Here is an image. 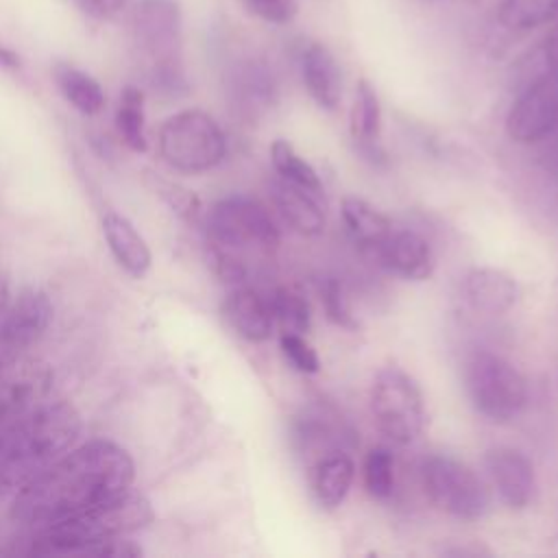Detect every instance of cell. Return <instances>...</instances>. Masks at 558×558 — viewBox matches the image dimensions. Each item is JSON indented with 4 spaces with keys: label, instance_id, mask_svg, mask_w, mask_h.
I'll return each instance as SVG.
<instances>
[{
    "label": "cell",
    "instance_id": "22",
    "mask_svg": "<svg viewBox=\"0 0 558 558\" xmlns=\"http://www.w3.org/2000/svg\"><path fill=\"white\" fill-rule=\"evenodd\" d=\"M52 76L54 83L59 87V92L63 94V98L81 113L85 116H94L102 109L105 105V92L100 87V83L89 76L87 72L70 65V63H57L52 68Z\"/></svg>",
    "mask_w": 558,
    "mask_h": 558
},
{
    "label": "cell",
    "instance_id": "4",
    "mask_svg": "<svg viewBox=\"0 0 558 558\" xmlns=\"http://www.w3.org/2000/svg\"><path fill=\"white\" fill-rule=\"evenodd\" d=\"M161 159L181 172H205L218 166L227 153L220 124L201 109H185L170 116L159 129Z\"/></svg>",
    "mask_w": 558,
    "mask_h": 558
},
{
    "label": "cell",
    "instance_id": "32",
    "mask_svg": "<svg viewBox=\"0 0 558 558\" xmlns=\"http://www.w3.org/2000/svg\"><path fill=\"white\" fill-rule=\"evenodd\" d=\"M26 412V401L24 403H15L7 410L0 412V456L7 451V447L11 445L15 432H17V425L22 421Z\"/></svg>",
    "mask_w": 558,
    "mask_h": 558
},
{
    "label": "cell",
    "instance_id": "13",
    "mask_svg": "<svg viewBox=\"0 0 558 558\" xmlns=\"http://www.w3.org/2000/svg\"><path fill=\"white\" fill-rule=\"evenodd\" d=\"M462 299L477 314L499 316L517 303L519 283L506 270L490 266L473 268L462 281Z\"/></svg>",
    "mask_w": 558,
    "mask_h": 558
},
{
    "label": "cell",
    "instance_id": "36",
    "mask_svg": "<svg viewBox=\"0 0 558 558\" xmlns=\"http://www.w3.org/2000/svg\"><path fill=\"white\" fill-rule=\"evenodd\" d=\"M4 305H7V281L0 279V312Z\"/></svg>",
    "mask_w": 558,
    "mask_h": 558
},
{
    "label": "cell",
    "instance_id": "15",
    "mask_svg": "<svg viewBox=\"0 0 558 558\" xmlns=\"http://www.w3.org/2000/svg\"><path fill=\"white\" fill-rule=\"evenodd\" d=\"M381 264L408 281H425L434 272L429 244L414 231H395L377 246Z\"/></svg>",
    "mask_w": 558,
    "mask_h": 558
},
{
    "label": "cell",
    "instance_id": "3",
    "mask_svg": "<svg viewBox=\"0 0 558 558\" xmlns=\"http://www.w3.org/2000/svg\"><path fill=\"white\" fill-rule=\"evenodd\" d=\"M78 432L81 416L68 403H50L24 412L11 445L0 456V486L24 488L61 458Z\"/></svg>",
    "mask_w": 558,
    "mask_h": 558
},
{
    "label": "cell",
    "instance_id": "24",
    "mask_svg": "<svg viewBox=\"0 0 558 558\" xmlns=\"http://www.w3.org/2000/svg\"><path fill=\"white\" fill-rule=\"evenodd\" d=\"M270 161L279 174V179L294 183L316 196L323 194V183L316 170L294 150L288 140H275L270 146Z\"/></svg>",
    "mask_w": 558,
    "mask_h": 558
},
{
    "label": "cell",
    "instance_id": "17",
    "mask_svg": "<svg viewBox=\"0 0 558 558\" xmlns=\"http://www.w3.org/2000/svg\"><path fill=\"white\" fill-rule=\"evenodd\" d=\"M102 233L107 240V246L120 268H124L133 277L146 275L150 268L153 255L146 244V240L140 235V231L133 227V222L116 211L105 214L102 218Z\"/></svg>",
    "mask_w": 558,
    "mask_h": 558
},
{
    "label": "cell",
    "instance_id": "9",
    "mask_svg": "<svg viewBox=\"0 0 558 558\" xmlns=\"http://www.w3.org/2000/svg\"><path fill=\"white\" fill-rule=\"evenodd\" d=\"M558 129V70H545L512 102L506 131L519 144H534Z\"/></svg>",
    "mask_w": 558,
    "mask_h": 558
},
{
    "label": "cell",
    "instance_id": "29",
    "mask_svg": "<svg viewBox=\"0 0 558 558\" xmlns=\"http://www.w3.org/2000/svg\"><path fill=\"white\" fill-rule=\"evenodd\" d=\"M279 347H281V353L286 355V360L299 373L312 375V373L320 371V360H318L316 351L312 349V344L301 333L283 331L281 338H279Z\"/></svg>",
    "mask_w": 558,
    "mask_h": 558
},
{
    "label": "cell",
    "instance_id": "33",
    "mask_svg": "<svg viewBox=\"0 0 558 558\" xmlns=\"http://www.w3.org/2000/svg\"><path fill=\"white\" fill-rule=\"evenodd\" d=\"M28 401V388L20 386V384H0V412L15 405V403H24Z\"/></svg>",
    "mask_w": 558,
    "mask_h": 558
},
{
    "label": "cell",
    "instance_id": "20",
    "mask_svg": "<svg viewBox=\"0 0 558 558\" xmlns=\"http://www.w3.org/2000/svg\"><path fill=\"white\" fill-rule=\"evenodd\" d=\"M353 477L355 466L347 453L333 451L329 456H323L312 466V490L316 501L323 508H338L349 495Z\"/></svg>",
    "mask_w": 558,
    "mask_h": 558
},
{
    "label": "cell",
    "instance_id": "27",
    "mask_svg": "<svg viewBox=\"0 0 558 558\" xmlns=\"http://www.w3.org/2000/svg\"><path fill=\"white\" fill-rule=\"evenodd\" d=\"M364 486L375 499H386L395 488V460L386 447H375L364 460Z\"/></svg>",
    "mask_w": 558,
    "mask_h": 558
},
{
    "label": "cell",
    "instance_id": "35",
    "mask_svg": "<svg viewBox=\"0 0 558 558\" xmlns=\"http://www.w3.org/2000/svg\"><path fill=\"white\" fill-rule=\"evenodd\" d=\"M0 65L7 70H17L20 68V57L15 50H11L7 44L0 41Z\"/></svg>",
    "mask_w": 558,
    "mask_h": 558
},
{
    "label": "cell",
    "instance_id": "10",
    "mask_svg": "<svg viewBox=\"0 0 558 558\" xmlns=\"http://www.w3.org/2000/svg\"><path fill=\"white\" fill-rule=\"evenodd\" d=\"M52 318L50 299L35 288L15 296L0 312V368L41 338Z\"/></svg>",
    "mask_w": 558,
    "mask_h": 558
},
{
    "label": "cell",
    "instance_id": "26",
    "mask_svg": "<svg viewBox=\"0 0 558 558\" xmlns=\"http://www.w3.org/2000/svg\"><path fill=\"white\" fill-rule=\"evenodd\" d=\"M270 312L272 318L279 320L283 331L292 333H303L310 329L312 323V312L303 294H299L292 288H277L270 296Z\"/></svg>",
    "mask_w": 558,
    "mask_h": 558
},
{
    "label": "cell",
    "instance_id": "25",
    "mask_svg": "<svg viewBox=\"0 0 558 558\" xmlns=\"http://www.w3.org/2000/svg\"><path fill=\"white\" fill-rule=\"evenodd\" d=\"M116 126L124 144L135 150H146V135H144V96L137 87L126 85L120 94L118 111H116Z\"/></svg>",
    "mask_w": 558,
    "mask_h": 558
},
{
    "label": "cell",
    "instance_id": "14",
    "mask_svg": "<svg viewBox=\"0 0 558 558\" xmlns=\"http://www.w3.org/2000/svg\"><path fill=\"white\" fill-rule=\"evenodd\" d=\"M301 76L307 94L320 109H338L342 100V70L327 46L314 41L303 48Z\"/></svg>",
    "mask_w": 558,
    "mask_h": 558
},
{
    "label": "cell",
    "instance_id": "21",
    "mask_svg": "<svg viewBox=\"0 0 558 558\" xmlns=\"http://www.w3.org/2000/svg\"><path fill=\"white\" fill-rule=\"evenodd\" d=\"M340 214L347 231L362 246L377 251V246L392 233L388 216L360 196H344L340 203Z\"/></svg>",
    "mask_w": 558,
    "mask_h": 558
},
{
    "label": "cell",
    "instance_id": "8",
    "mask_svg": "<svg viewBox=\"0 0 558 558\" xmlns=\"http://www.w3.org/2000/svg\"><path fill=\"white\" fill-rule=\"evenodd\" d=\"M211 240L222 248L272 251L279 244V229L270 211L248 196L218 201L207 216Z\"/></svg>",
    "mask_w": 558,
    "mask_h": 558
},
{
    "label": "cell",
    "instance_id": "16",
    "mask_svg": "<svg viewBox=\"0 0 558 558\" xmlns=\"http://www.w3.org/2000/svg\"><path fill=\"white\" fill-rule=\"evenodd\" d=\"M225 316L229 325L248 342H264L272 331L270 305L251 288H235L225 299Z\"/></svg>",
    "mask_w": 558,
    "mask_h": 558
},
{
    "label": "cell",
    "instance_id": "11",
    "mask_svg": "<svg viewBox=\"0 0 558 558\" xmlns=\"http://www.w3.org/2000/svg\"><path fill=\"white\" fill-rule=\"evenodd\" d=\"M135 44L157 65L177 63L181 41V9L177 0H140L131 11Z\"/></svg>",
    "mask_w": 558,
    "mask_h": 558
},
{
    "label": "cell",
    "instance_id": "5",
    "mask_svg": "<svg viewBox=\"0 0 558 558\" xmlns=\"http://www.w3.org/2000/svg\"><path fill=\"white\" fill-rule=\"evenodd\" d=\"M464 384L475 410L495 423L517 418L527 403L525 377L490 351H475L466 360Z\"/></svg>",
    "mask_w": 558,
    "mask_h": 558
},
{
    "label": "cell",
    "instance_id": "6",
    "mask_svg": "<svg viewBox=\"0 0 558 558\" xmlns=\"http://www.w3.org/2000/svg\"><path fill=\"white\" fill-rule=\"evenodd\" d=\"M371 412L379 432L397 445L414 442L425 427V403L416 381L401 368H384L373 379Z\"/></svg>",
    "mask_w": 558,
    "mask_h": 558
},
{
    "label": "cell",
    "instance_id": "19",
    "mask_svg": "<svg viewBox=\"0 0 558 558\" xmlns=\"http://www.w3.org/2000/svg\"><path fill=\"white\" fill-rule=\"evenodd\" d=\"M349 124H351V135L355 140V144L360 146L362 155H366L368 159L384 157V150L379 146L381 105H379L375 87L366 78H360L355 85Z\"/></svg>",
    "mask_w": 558,
    "mask_h": 558
},
{
    "label": "cell",
    "instance_id": "30",
    "mask_svg": "<svg viewBox=\"0 0 558 558\" xmlns=\"http://www.w3.org/2000/svg\"><path fill=\"white\" fill-rule=\"evenodd\" d=\"M244 7L264 22L288 24L299 13L296 0H242Z\"/></svg>",
    "mask_w": 558,
    "mask_h": 558
},
{
    "label": "cell",
    "instance_id": "28",
    "mask_svg": "<svg viewBox=\"0 0 558 558\" xmlns=\"http://www.w3.org/2000/svg\"><path fill=\"white\" fill-rule=\"evenodd\" d=\"M320 301L325 307V316L338 325V327H347V329H355L357 320L353 318L349 299L342 290V286L336 279H325L320 283Z\"/></svg>",
    "mask_w": 558,
    "mask_h": 558
},
{
    "label": "cell",
    "instance_id": "23",
    "mask_svg": "<svg viewBox=\"0 0 558 558\" xmlns=\"http://www.w3.org/2000/svg\"><path fill=\"white\" fill-rule=\"evenodd\" d=\"M497 17L508 31L525 33L558 20V0H501Z\"/></svg>",
    "mask_w": 558,
    "mask_h": 558
},
{
    "label": "cell",
    "instance_id": "12",
    "mask_svg": "<svg viewBox=\"0 0 558 558\" xmlns=\"http://www.w3.org/2000/svg\"><path fill=\"white\" fill-rule=\"evenodd\" d=\"M484 464L506 506L521 510L532 504L536 495V473L527 456L510 447H495L486 451Z\"/></svg>",
    "mask_w": 558,
    "mask_h": 558
},
{
    "label": "cell",
    "instance_id": "34",
    "mask_svg": "<svg viewBox=\"0 0 558 558\" xmlns=\"http://www.w3.org/2000/svg\"><path fill=\"white\" fill-rule=\"evenodd\" d=\"M543 61L545 70H558V26L547 35L543 44Z\"/></svg>",
    "mask_w": 558,
    "mask_h": 558
},
{
    "label": "cell",
    "instance_id": "7",
    "mask_svg": "<svg viewBox=\"0 0 558 558\" xmlns=\"http://www.w3.org/2000/svg\"><path fill=\"white\" fill-rule=\"evenodd\" d=\"M421 477L427 497L442 512L475 521L486 514L490 497L482 480L451 456H429L421 464Z\"/></svg>",
    "mask_w": 558,
    "mask_h": 558
},
{
    "label": "cell",
    "instance_id": "18",
    "mask_svg": "<svg viewBox=\"0 0 558 558\" xmlns=\"http://www.w3.org/2000/svg\"><path fill=\"white\" fill-rule=\"evenodd\" d=\"M272 201L281 218L296 233L318 235L323 231L325 211L320 207V196L279 179L272 183Z\"/></svg>",
    "mask_w": 558,
    "mask_h": 558
},
{
    "label": "cell",
    "instance_id": "1",
    "mask_svg": "<svg viewBox=\"0 0 558 558\" xmlns=\"http://www.w3.org/2000/svg\"><path fill=\"white\" fill-rule=\"evenodd\" d=\"M133 477L135 464L126 449L109 440H92L61 456L20 488L11 517L24 525L44 527L124 493Z\"/></svg>",
    "mask_w": 558,
    "mask_h": 558
},
{
    "label": "cell",
    "instance_id": "31",
    "mask_svg": "<svg viewBox=\"0 0 558 558\" xmlns=\"http://www.w3.org/2000/svg\"><path fill=\"white\" fill-rule=\"evenodd\" d=\"M131 0H74L76 9L92 20H111L129 7Z\"/></svg>",
    "mask_w": 558,
    "mask_h": 558
},
{
    "label": "cell",
    "instance_id": "2",
    "mask_svg": "<svg viewBox=\"0 0 558 558\" xmlns=\"http://www.w3.org/2000/svg\"><path fill=\"white\" fill-rule=\"evenodd\" d=\"M150 521V501L142 493L126 488L124 493L70 519L35 527V534L28 538L26 554H89L98 543L135 532Z\"/></svg>",
    "mask_w": 558,
    "mask_h": 558
}]
</instances>
